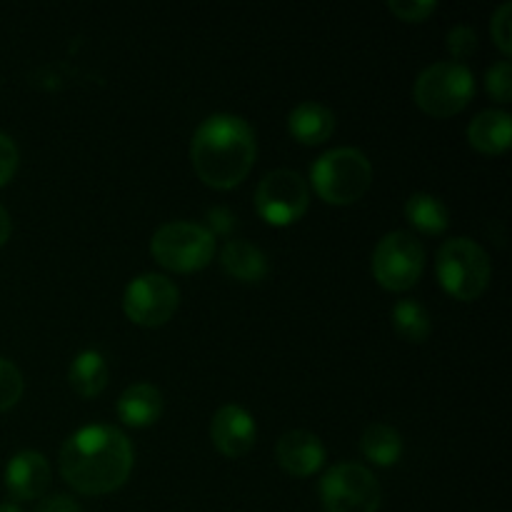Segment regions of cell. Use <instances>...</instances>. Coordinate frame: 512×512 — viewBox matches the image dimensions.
Masks as SVG:
<instances>
[{
  "mask_svg": "<svg viewBox=\"0 0 512 512\" xmlns=\"http://www.w3.org/2000/svg\"><path fill=\"white\" fill-rule=\"evenodd\" d=\"M360 450L373 465L393 468L403 458V438L393 425L373 423L365 428L363 438H360Z\"/></svg>",
  "mask_w": 512,
  "mask_h": 512,
  "instance_id": "cell-19",
  "label": "cell"
},
{
  "mask_svg": "<svg viewBox=\"0 0 512 512\" xmlns=\"http://www.w3.org/2000/svg\"><path fill=\"white\" fill-rule=\"evenodd\" d=\"M325 512H378L383 490L365 465L338 463L320 480Z\"/></svg>",
  "mask_w": 512,
  "mask_h": 512,
  "instance_id": "cell-8",
  "label": "cell"
},
{
  "mask_svg": "<svg viewBox=\"0 0 512 512\" xmlns=\"http://www.w3.org/2000/svg\"><path fill=\"white\" fill-rule=\"evenodd\" d=\"M35 512H83L80 505L75 503L70 495H48V498L40 500V505L35 508Z\"/></svg>",
  "mask_w": 512,
  "mask_h": 512,
  "instance_id": "cell-28",
  "label": "cell"
},
{
  "mask_svg": "<svg viewBox=\"0 0 512 512\" xmlns=\"http://www.w3.org/2000/svg\"><path fill=\"white\" fill-rule=\"evenodd\" d=\"M180 305V290L173 280L158 273L138 275L123 293V310L128 320L143 328H160L175 315Z\"/></svg>",
  "mask_w": 512,
  "mask_h": 512,
  "instance_id": "cell-10",
  "label": "cell"
},
{
  "mask_svg": "<svg viewBox=\"0 0 512 512\" xmlns=\"http://www.w3.org/2000/svg\"><path fill=\"white\" fill-rule=\"evenodd\" d=\"M155 263L173 273H198L213 263L215 235L205 225L175 220L155 230L150 240Z\"/></svg>",
  "mask_w": 512,
  "mask_h": 512,
  "instance_id": "cell-6",
  "label": "cell"
},
{
  "mask_svg": "<svg viewBox=\"0 0 512 512\" xmlns=\"http://www.w3.org/2000/svg\"><path fill=\"white\" fill-rule=\"evenodd\" d=\"M393 325L400 338H405L408 343H425L433 330L428 310L418 300H398L393 308Z\"/></svg>",
  "mask_w": 512,
  "mask_h": 512,
  "instance_id": "cell-21",
  "label": "cell"
},
{
  "mask_svg": "<svg viewBox=\"0 0 512 512\" xmlns=\"http://www.w3.org/2000/svg\"><path fill=\"white\" fill-rule=\"evenodd\" d=\"M373 278L378 280L380 288L390 293H405L415 288L423 278L425 270V248L413 233L405 230H393L383 235L373 250Z\"/></svg>",
  "mask_w": 512,
  "mask_h": 512,
  "instance_id": "cell-7",
  "label": "cell"
},
{
  "mask_svg": "<svg viewBox=\"0 0 512 512\" xmlns=\"http://www.w3.org/2000/svg\"><path fill=\"white\" fill-rule=\"evenodd\" d=\"M258 428L255 418L240 405H223L210 420V440L215 450L230 460H238L253 450Z\"/></svg>",
  "mask_w": 512,
  "mask_h": 512,
  "instance_id": "cell-11",
  "label": "cell"
},
{
  "mask_svg": "<svg viewBox=\"0 0 512 512\" xmlns=\"http://www.w3.org/2000/svg\"><path fill=\"white\" fill-rule=\"evenodd\" d=\"M473 95V70L455 60L428 65L413 85V100L423 113L433 115V118H453L460 110L468 108Z\"/></svg>",
  "mask_w": 512,
  "mask_h": 512,
  "instance_id": "cell-4",
  "label": "cell"
},
{
  "mask_svg": "<svg viewBox=\"0 0 512 512\" xmlns=\"http://www.w3.org/2000/svg\"><path fill=\"white\" fill-rule=\"evenodd\" d=\"M50 485V463L38 450H23L13 455L5 468V488L18 503L40 500Z\"/></svg>",
  "mask_w": 512,
  "mask_h": 512,
  "instance_id": "cell-12",
  "label": "cell"
},
{
  "mask_svg": "<svg viewBox=\"0 0 512 512\" xmlns=\"http://www.w3.org/2000/svg\"><path fill=\"white\" fill-rule=\"evenodd\" d=\"M405 218L423 235H443L450 225L448 205L430 193L410 195L405 203Z\"/></svg>",
  "mask_w": 512,
  "mask_h": 512,
  "instance_id": "cell-20",
  "label": "cell"
},
{
  "mask_svg": "<svg viewBox=\"0 0 512 512\" xmlns=\"http://www.w3.org/2000/svg\"><path fill=\"white\" fill-rule=\"evenodd\" d=\"M220 265L240 283H260L268 275V258L263 250L245 240H228L220 250Z\"/></svg>",
  "mask_w": 512,
  "mask_h": 512,
  "instance_id": "cell-17",
  "label": "cell"
},
{
  "mask_svg": "<svg viewBox=\"0 0 512 512\" xmlns=\"http://www.w3.org/2000/svg\"><path fill=\"white\" fill-rule=\"evenodd\" d=\"M135 453L128 435L113 425H88L60 448V475L80 495H108L133 473Z\"/></svg>",
  "mask_w": 512,
  "mask_h": 512,
  "instance_id": "cell-1",
  "label": "cell"
},
{
  "mask_svg": "<svg viewBox=\"0 0 512 512\" xmlns=\"http://www.w3.org/2000/svg\"><path fill=\"white\" fill-rule=\"evenodd\" d=\"M490 33H493L495 45L503 50V55L508 58L512 53V5L503 3L493 13V23H490Z\"/></svg>",
  "mask_w": 512,
  "mask_h": 512,
  "instance_id": "cell-25",
  "label": "cell"
},
{
  "mask_svg": "<svg viewBox=\"0 0 512 512\" xmlns=\"http://www.w3.org/2000/svg\"><path fill=\"white\" fill-rule=\"evenodd\" d=\"M258 158V140L240 115L218 113L198 125L190 143L195 175L213 190H233L243 183Z\"/></svg>",
  "mask_w": 512,
  "mask_h": 512,
  "instance_id": "cell-2",
  "label": "cell"
},
{
  "mask_svg": "<svg viewBox=\"0 0 512 512\" xmlns=\"http://www.w3.org/2000/svg\"><path fill=\"white\" fill-rule=\"evenodd\" d=\"M165 408L163 393L150 383H135L118 398V418L130 428H150L160 420Z\"/></svg>",
  "mask_w": 512,
  "mask_h": 512,
  "instance_id": "cell-14",
  "label": "cell"
},
{
  "mask_svg": "<svg viewBox=\"0 0 512 512\" xmlns=\"http://www.w3.org/2000/svg\"><path fill=\"white\" fill-rule=\"evenodd\" d=\"M310 180L320 200L328 205L358 203L373 183V165L358 148H335L315 160Z\"/></svg>",
  "mask_w": 512,
  "mask_h": 512,
  "instance_id": "cell-3",
  "label": "cell"
},
{
  "mask_svg": "<svg viewBox=\"0 0 512 512\" xmlns=\"http://www.w3.org/2000/svg\"><path fill=\"white\" fill-rule=\"evenodd\" d=\"M18 163H20L18 145L13 143L10 135L0 133V188L8 185L10 180L15 178V173H18Z\"/></svg>",
  "mask_w": 512,
  "mask_h": 512,
  "instance_id": "cell-27",
  "label": "cell"
},
{
  "mask_svg": "<svg viewBox=\"0 0 512 512\" xmlns=\"http://www.w3.org/2000/svg\"><path fill=\"white\" fill-rule=\"evenodd\" d=\"M448 50L455 58V63L470 58L478 50V33L470 25H455L448 33Z\"/></svg>",
  "mask_w": 512,
  "mask_h": 512,
  "instance_id": "cell-26",
  "label": "cell"
},
{
  "mask_svg": "<svg viewBox=\"0 0 512 512\" xmlns=\"http://www.w3.org/2000/svg\"><path fill=\"white\" fill-rule=\"evenodd\" d=\"M310 205V188L303 175L293 170H273L255 190V210L273 228L298 223Z\"/></svg>",
  "mask_w": 512,
  "mask_h": 512,
  "instance_id": "cell-9",
  "label": "cell"
},
{
  "mask_svg": "<svg viewBox=\"0 0 512 512\" xmlns=\"http://www.w3.org/2000/svg\"><path fill=\"white\" fill-rule=\"evenodd\" d=\"M23 390L25 383L20 370L10 360L0 358V413L18 405V400L23 398Z\"/></svg>",
  "mask_w": 512,
  "mask_h": 512,
  "instance_id": "cell-22",
  "label": "cell"
},
{
  "mask_svg": "<svg viewBox=\"0 0 512 512\" xmlns=\"http://www.w3.org/2000/svg\"><path fill=\"white\" fill-rule=\"evenodd\" d=\"M288 130L300 145H320L335 133V115L328 105L305 100L290 110Z\"/></svg>",
  "mask_w": 512,
  "mask_h": 512,
  "instance_id": "cell-15",
  "label": "cell"
},
{
  "mask_svg": "<svg viewBox=\"0 0 512 512\" xmlns=\"http://www.w3.org/2000/svg\"><path fill=\"white\" fill-rule=\"evenodd\" d=\"M388 10L403 23H423L438 10L435 0H390Z\"/></svg>",
  "mask_w": 512,
  "mask_h": 512,
  "instance_id": "cell-24",
  "label": "cell"
},
{
  "mask_svg": "<svg viewBox=\"0 0 512 512\" xmlns=\"http://www.w3.org/2000/svg\"><path fill=\"white\" fill-rule=\"evenodd\" d=\"M0 512H20L15 505H0Z\"/></svg>",
  "mask_w": 512,
  "mask_h": 512,
  "instance_id": "cell-31",
  "label": "cell"
},
{
  "mask_svg": "<svg viewBox=\"0 0 512 512\" xmlns=\"http://www.w3.org/2000/svg\"><path fill=\"white\" fill-rule=\"evenodd\" d=\"M280 468L295 478H310L325 465V445L323 440L308 430H290L278 440L275 448Z\"/></svg>",
  "mask_w": 512,
  "mask_h": 512,
  "instance_id": "cell-13",
  "label": "cell"
},
{
  "mask_svg": "<svg viewBox=\"0 0 512 512\" xmlns=\"http://www.w3.org/2000/svg\"><path fill=\"white\" fill-rule=\"evenodd\" d=\"M468 143L483 155H500L512 143V118L505 110H483L468 125Z\"/></svg>",
  "mask_w": 512,
  "mask_h": 512,
  "instance_id": "cell-16",
  "label": "cell"
},
{
  "mask_svg": "<svg viewBox=\"0 0 512 512\" xmlns=\"http://www.w3.org/2000/svg\"><path fill=\"white\" fill-rule=\"evenodd\" d=\"M485 90L493 95L498 103H510L512 100V65L510 60H500L485 73Z\"/></svg>",
  "mask_w": 512,
  "mask_h": 512,
  "instance_id": "cell-23",
  "label": "cell"
},
{
  "mask_svg": "<svg viewBox=\"0 0 512 512\" xmlns=\"http://www.w3.org/2000/svg\"><path fill=\"white\" fill-rule=\"evenodd\" d=\"M435 273L440 285L455 300H478L488 290L493 265L488 253L470 238H453L443 243L435 260Z\"/></svg>",
  "mask_w": 512,
  "mask_h": 512,
  "instance_id": "cell-5",
  "label": "cell"
},
{
  "mask_svg": "<svg viewBox=\"0 0 512 512\" xmlns=\"http://www.w3.org/2000/svg\"><path fill=\"white\" fill-rule=\"evenodd\" d=\"M10 233H13V220H10L8 210L0 205V248L10 240Z\"/></svg>",
  "mask_w": 512,
  "mask_h": 512,
  "instance_id": "cell-30",
  "label": "cell"
},
{
  "mask_svg": "<svg viewBox=\"0 0 512 512\" xmlns=\"http://www.w3.org/2000/svg\"><path fill=\"white\" fill-rule=\"evenodd\" d=\"M68 380L70 388H73L80 398H98V395L108 388V363H105V358L98 350H83V353L70 363Z\"/></svg>",
  "mask_w": 512,
  "mask_h": 512,
  "instance_id": "cell-18",
  "label": "cell"
},
{
  "mask_svg": "<svg viewBox=\"0 0 512 512\" xmlns=\"http://www.w3.org/2000/svg\"><path fill=\"white\" fill-rule=\"evenodd\" d=\"M208 218H210V223H213V230H210L213 235L215 233H223V235L230 233V228L235 225V218L225 208H213L208 213Z\"/></svg>",
  "mask_w": 512,
  "mask_h": 512,
  "instance_id": "cell-29",
  "label": "cell"
}]
</instances>
